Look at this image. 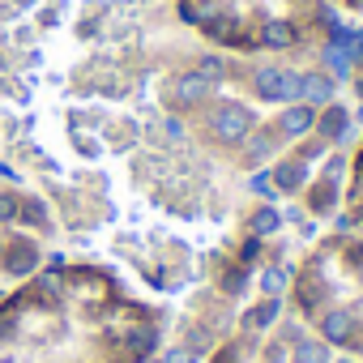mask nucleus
<instances>
[{
	"instance_id": "6",
	"label": "nucleus",
	"mask_w": 363,
	"mask_h": 363,
	"mask_svg": "<svg viewBox=\"0 0 363 363\" xmlns=\"http://www.w3.org/2000/svg\"><path fill=\"white\" fill-rule=\"evenodd\" d=\"M350 124H354V120H350V111H346V107H337V103H329V107H320V111H316V128H312V133H316L320 141H329V145H346Z\"/></svg>"
},
{
	"instance_id": "16",
	"label": "nucleus",
	"mask_w": 363,
	"mask_h": 363,
	"mask_svg": "<svg viewBox=\"0 0 363 363\" xmlns=\"http://www.w3.org/2000/svg\"><path fill=\"white\" fill-rule=\"evenodd\" d=\"M325 69H329V77H333V82H346L354 65H350V56H346L337 43H325Z\"/></svg>"
},
{
	"instance_id": "15",
	"label": "nucleus",
	"mask_w": 363,
	"mask_h": 363,
	"mask_svg": "<svg viewBox=\"0 0 363 363\" xmlns=\"http://www.w3.org/2000/svg\"><path fill=\"white\" fill-rule=\"evenodd\" d=\"M333 206H337V184H329V179L312 184V193H308V210H312V214H329Z\"/></svg>"
},
{
	"instance_id": "32",
	"label": "nucleus",
	"mask_w": 363,
	"mask_h": 363,
	"mask_svg": "<svg viewBox=\"0 0 363 363\" xmlns=\"http://www.w3.org/2000/svg\"><path fill=\"white\" fill-rule=\"evenodd\" d=\"M359 124H363V107H359Z\"/></svg>"
},
{
	"instance_id": "13",
	"label": "nucleus",
	"mask_w": 363,
	"mask_h": 363,
	"mask_svg": "<svg viewBox=\"0 0 363 363\" xmlns=\"http://www.w3.org/2000/svg\"><path fill=\"white\" fill-rule=\"evenodd\" d=\"M282 223H286V214H282L278 206H257V210L248 214V235H257V240L278 235V231H282Z\"/></svg>"
},
{
	"instance_id": "17",
	"label": "nucleus",
	"mask_w": 363,
	"mask_h": 363,
	"mask_svg": "<svg viewBox=\"0 0 363 363\" xmlns=\"http://www.w3.org/2000/svg\"><path fill=\"white\" fill-rule=\"evenodd\" d=\"M286 282H291V269H286V265H265V269H261V291H265V295H282Z\"/></svg>"
},
{
	"instance_id": "27",
	"label": "nucleus",
	"mask_w": 363,
	"mask_h": 363,
	"mask_svg": "<svg viewBox=\"0 0 363 363\" xmlns=\"http://www.w3.org/2000/svg\"><path fill=\"white\" fill-rule=\"evenodd\" d=\"M162 363H197V354H193L189 346H167V354H162Z\"/></svg>"
},
{
	"instance_id": "21",
	"label": "nucleus",
	"mask_w": 363,
	"mask_h": 363,
	"mask_svg": "<svg viewBox=\"0 0 363 363\" xmlns=\"http://www.w3.org/2000/svg\"><path fill=\"white\" fill-rule=\"evenodd\" d=\"M154 346H158V329H154V325H145V329L133 333V354H137V359L154 354Z\"/></svg>"
},
{
	"instance_id": "20",
	"label": "nucleus",
	"mask_w": 363,
	"mask_h": 363,
	"mask_svg": "<svg viewBox=\"0 0 363 363\" xmlns=\"http://www.w3.org/2000/svg\"><path fill=\"white\" fill-rule=\"evenodd\" d=\"M244 286H248V265L235 261L231 269H223V291H227V295H240Z\"/></svg>"
},
{
	"instance_id": "1",
	"label": "nucleus",
	"mask_w": 363,
	"mask_h": 363,
	"mask_svg": "<svg viewBox=\"0 0 363 363\" xmlns=\"http://www.w3.org/2000/svg\"><path fill=\"white\" fill-rule=\"evenodd\" d=\"M252 128H257V111H252L248 103H235V99L214 103L210 116H206V133H210V141H218V145H227V150L244 145Z\"/></svg>"
},
{
	"instance_id": "26",
	"label": "nucleus",
	"mask_w": 363,
	"mask_h": 363,
	"mask_svg": "<svg viewBox=\"0 0 363 363\" xmlns=\"http://www.w3.org/2000/svg\"><path fill=\"white\" fill-rule=\"evenodd\" d=\"M257 257H261V240H257V235H248V240L240 244V252H235V261H240V265H252Z\"/></svg>"
},
{
	"instance_id": "5",
	"label": "nucleus",
	"mask_w": 363,
	"mask_h": 363,
	"mask_svg": "<svg viewBox=\"0 0 363 363\" xmlns=\"http://www.w3.org/2000/svg\"><path fill=\"white\" fill-rule=\"evenodd\" d=\"M354 333H359L354 308H325V312H320V342H329V346H350Z\"/></svg>"
},
{
	"instance_id": "24",
	"label": "nucleus",
	"mask_w": 363,
	"mask_h": 363,
	"mask_svg": "<svg viewBox=\"0 0 363 363\" xmlns=\"http://www.w3.org/2000/svg\"><path fill=\"white\" fill-rule=\"evenodd\" d=\"M18 197L13 193H0V227H9V223H18Z\"/></svg>"
},
{
	"instance_id": "28",
	"label": "nucleus",
	"mask_w": 363,
	"mask_h": 363,
	"mask_svg": "<svg viewBox=\"0 0 363 363\" xmlns=\"http://www.w3.org/2000/svg\"><path fill=\"white\" fill-rule=\"evenodd\" d=\"M162 128H167V137H171V141L184 137V120H175V116H167V120H162Z\"/></svg>"
},
{
	"instance_id": "2",
	"label": "nucleus",
	"mask_w": 363,
	"mask_h": 363,
	"mask_svg": "<svg viewBox=\"0 0 363 363\" xmlns=\"http://www.w3.org/2000/svg\"><path fill=\"white\" fill-rule=\"evenodd\" d=\"M299 86H303V73H295V69L261 65V69L252 73V90H257V99H265V103H299Z\"/></svg>"
},
{
	"instance_id": "29",
	"label": "nucleus",
	"mask_w": 363,
	"mask_h": 363,
	"mask_svg": "<svg viewBox=\"0 0 363 363\" xmlns=\"http://www.w3.org/2000/svg\"><path fill=\"white\" fill-rule=\"evenodd\" d=\"M0 179H18V171H13L9 162H0Z\"/></svg>"
},
{
	"instance_id": "19",
	"label": "nucleus",
	"mask_w": 363,
	"mask_h": 363,
	"mask_svg": "<svg viewBox=\"0 0 363 363\" xmlns=\"http://www.w3.org/2000/svg\"><path fill=\"white\" fill-rule=\"evenodd\" d=\"M197 73L210 82V86H218V82H227V65H223V56H201V65H197Z\"/></svg>"
},
{
	"instance_id": "31",
	"label": "nucleus",
	"mask_w": 363,
	"mask_h": 363,
	"mask_svg": "<svg viewBox=\"0 0 363 363\" xmlns=\"http://www.w3.org/2000/svg\"><path fill=\"white\" fill-rule=\"evenodd\" d=\"M137 363H162V359H158V354H145V359H137Z\"/></svg>"
},
{
	"instance_id": "9",
	"label": "nucleus",
	"mask_w": 363,
	"mask_h": 363,
	"mask_svg": "<svg viewBox=\"0 0 363 363\" xmlns=\"http://www.w3.org/2000/svg\"><path fill=\"white\" fill-rule=\"evenodd\" d=\"M333 94H337V82L329 77V73H303V86H299V103H308V107H329L333 103Z\"/></svg>"
},
{
	"instance_id": "14",
	"label": "nucleus",
	"mask_w": 363,
	"mask_h": 363,
	"mask_svg": "<svg viewBox=\"0 0 363 363\" xmlns=\"http://www.w3.org/2000/svg\"><path fill=\"white\" fill-rule=\"evenodd\" d=\"M291 363H333V350H329V342H312V337H299L295 346H291V354H286Z\"/></svg>"
},
{
	"instance_id": "3",
	"label": "nucleus",
	"mask_w": 363,
	"mask_h": 363,
	"mask_svg": "<svg viewBox=\"0 0 363 363\" xmlns=\"http://www.w3.org/2000/svg\"><path fill=\"white\" fill-rule=\"evenodd\" d=\"M167 99H171L175 107H184V111H189V107L210 103V99H214V86H210L197 69H193V73H175L171 86H167Z\"/></svg>"
},
{
	"instance_id": "11",
	"label": "nucleus",
	"mask_w": 363,
	"mask_h": 363,
	"mask_svg": "<svg viewBox=\"0 0 363 363\" xmlns=\"http://www.w3.org/2000/svg\"><path fill=\"white\" fill-rule=\"evenodd\" d=\"M278 316H282V295H265L261 303H252V308L244 312L240 325H244V333H265Z\"/></svg>"
},
{
	"instance_id": "7",
	"label": "nucleus",
	"mask_w": 363,
	"mask_h": 363,
	"mask_svg": "<svg viewBox=\"0 0 363 363\" xmlns=\"http://www.w3.org/2000/svg\"><path fill=\"white\" fill-rule=\"evenodd\" d=\"M0 269H5L9 278H26V274H35V269H39V244H30V240L9 244L5 257H0Z\"/></svg>"
},
{
	"instance_id": "18",
	"label": "nucleus",
	"mask_w": 363,
	"mask_h": 363,
	"mask_svg": "<svg viewBox=\"0 0 363 363\" xmlns=\"http://www.w3.org/2000/svg\"><path fill=\"white\" fill-rule=\"evenodd\" d=\"M248 193H257L261 201H278V189H274V175H269V171H252V175H248Z\"/></svg>"
},
{
	"instance_id": "4",
	"label": "nucleus",
	"mask_w": 363,
	"mask_h": 363,
	"mask_svg": "<svg viewBox=\"0 0 363 363\" xmlns=\"http://www.w3.org/2000/svg\"><path fill=\"white\" fill-rule=\"evenodd\" d=\"M312 128H316V107H308V103H282V111H278V120H274L278 141H299V137H308Z\"/></svg>"
},
{
	"instance_id": "23",
	"label": "nucleus",
	"mask_w": 363,
	"mask_h": 363,
	"mask_svg": "<svg viewBox=\"0 0 363 363\" xmlns=\"http://www.w3.org/2000/svg\"><path fill=\"white\" fill-rule=\"evenodd\" d=\"M35 295H39V299H48V303H60V299H65V286H60V278L43 274V278H39V286H35Z\"/></svg>"
},
{
	"instance_id": "8",
	"label": "nucleus",
	"mask_w": 363,
	"mask_h": 363,
	"mask_svg": "<svg viewBox=\"0 0 363 363\" xmlns=\"http://www.w3.org/2000/svg\"><path fill=\"white\" fill-rule=\"evenodd\" d=\"M269 175H274V189H278V193H303L312 167L299 162V158H278V162L269 167Z\"/></svg>"
},
{
	"instance_id": "33",
	"label": "nucleus",
	"mask_w": 363,
	"mask_h": 363,
	"mask_svg": "<svg viewBox=\"0 0 363 363\" xmlns=\"http://www.w3.org/2000/svg\"><path fill=\"white\" fill-rule=\"evenodd\" d=\"M359 65H363V52H359Z\"/></svg>"
},
{
	"instance_id": "22",
	"label": "nucleus",
	"mask_w": 363,
	"mask_h": 363,
	"mask_svg": "<svg viewBox=\"0 0 363 363\" xmlns=\"http://www.w3.org/2000/svg\"><path fill=\"white\" fill-rule=\"evenodd\" d=\"M206 18H210L206 5H197V0H179V22H184V26H201Z\"/></svg>"
},
{
	"instance_id": "12",
	"label": "nucleus",
	"mask_w": 363,
	"mask_h": 363,
	"mask_svg": "<svg viewBox=\"0 0 363 363\" xmlns=\"http://www.w3.org/2000/svg\"><path fill=\"white\" fill-rule=\"evenodd\" d=\"M295 39H299V35H295V26H291L286 18H269V22L261 26V39H257V43L269 48V52H286V48H295Z\"/></svg>"
},
{
	"instance_id": "10",
	"label": "nucleus",
	"mask_w": 363,
	"mask_h": 363,
	"mask_svg": "<svg viewBox=\"0 0 363 363\" xmlns=\"http://www.w3.org/2000/svg\"><path fill=\"white\" fill-rule=\"evenodd\" d=\"M274 150H278V133H274V128H252L248 141H244V167L257 171L261 162L274 158Z\"/></svg>"
},
{
	"instance_id": "30",
	"label": "nucleus",
	"mask_w": 363,
	"mask_h": 363,
	"mask_svg": "<svg viewBox=\"0 0 363 363\" xmlns=\"http://www.w3.org/2000/svg\"><path fill=\"white\" fill-rule=\"evenodd\" d=\"M350 346H354V350H359V354H363V325H359V333H354V337H350Z\"/></svg>"
},
{
	"instance_id": "25",
	"label": "nucleus",
	"mask_w": 363,
	"mask_h": 363,
	"mask_svg": "<svg viewBox=\"0 0 363 363\" xmlns=\"http://www.w3.org/2000/svg\"><path fill=\"white\" fill-rule=\"evenodd\" d=\"M325 150H329V141H320V137H312V141H308V145H303V150H299V154H295V158H299V162H308V167H312V162H316V158H325Z\"/></svg>"
}]
</instances>
